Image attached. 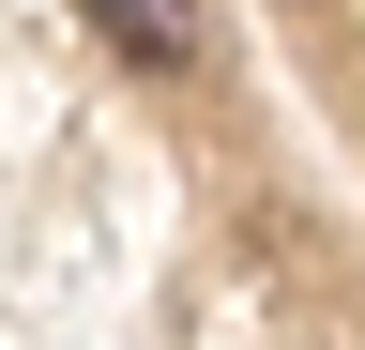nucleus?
Wrapping results in <instances>:
<instances>
[{
	"instance_id": "obj_1",
	"label": "nucleus",
	"mask_w": 365,
	"mask_h": 350,
	"mask_svg": "<svg viewBox=\"0 0 365 350\" xmlns=\"http://www.w3.org/2000/svg\"><path fill=\"white\" fill-rule=\"evenodd\" d=\"M91 31H107L137 76H182V61H198V0H91Z\"/></svg>"
}]
</instances>
